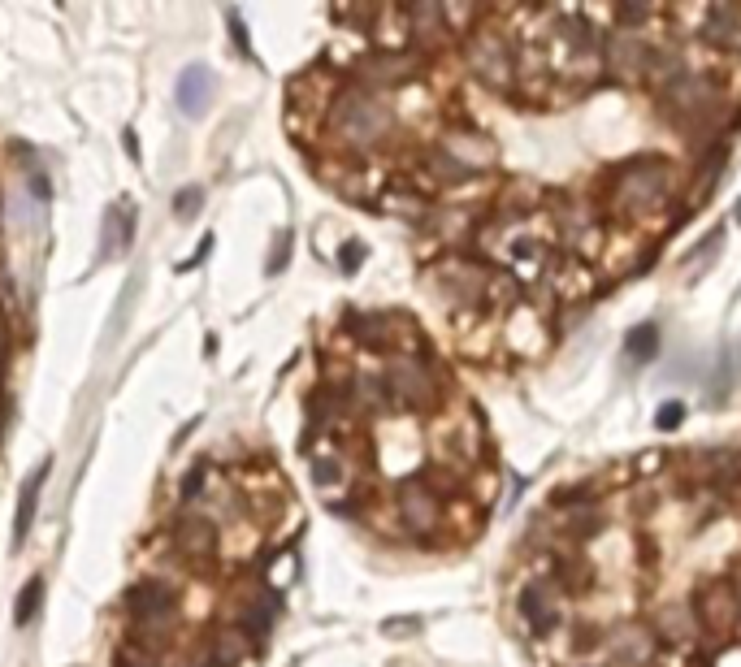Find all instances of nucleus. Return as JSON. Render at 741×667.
Here are the masks:
<instances>
[{
    "label": "nucleus",
    "mask_w": 741,
    "mask_h": 667,
    "mask_svg": "<svg viewBox=\"0 0 741 667\" xmlns=\"http://www.w3.org/2000/svg\"><path fill=\"white\" fill-rule=\"evenodd\" d=\"M672 182H676L672 156L637 152V156H624V161L603 169V178H598V200H603L607 221L611 217L646 221V217H655L659 208L672 204Z\"/></svg>",
    "instance_id": "1"
},
{
    "label": "nucleus",
    "mask_w": 741,
    "mask_h": 667,
    "mask_svg": "<svg viewBox=\"0 0 741 667\" xmlns=\"http://www.w3.org/2000/svg\"><path fill=\"white\" fill-rule=\"evenodd\" d=\"M325 113H330V135L338 139V152L369 156L395 135V113H390L386 96H373V91L356 87L347 74Z\"/></svg>",
    "instance_id": "2"
},
{
    "label": "nucleus",
    "mask_w": 741,
    "mask_h": 667,
    "mask_svg": "<svg viewBox=\"0 0 741 667\" xmlns=\"http://www.w3.org/2000/svg\"><path fill=\"white\" fill-rule=\"evenodd\" d=\"M382 377H386L390 412H412V416L438 412L455 390L447 364L434 351H421V356H386Z\"/></svg>",
    "instance_id": "3"
},
{
    "label": "nucleus",
    "mask_w": 741,
    "mask_h": 667,
    "mask_svg": "<svg viewBox=\"0 0 741 667\" xmlns=\"http://www.w3.org/2000/svg\"><path fill=\"white\" fill-rule=\"evenodd\" d=\"M542 204H551L546 213L555 217V234H559V247L564 256L572 260H594L607 252V213L598 204H585V200H572L568 191L559 187H546L542 191Z\"/></svg>",
    "instance_id": "4"
},
{
    "label": "nucleus",
    "mask_w": 741,
    "mask_h": 667,
    "mask_svg": "<svg viewBox=\"0 0 741 667\" xmlns=\"http://www.w3.org/2000/svg\"><path fill=\"white\" fill-rule=\"evenodd\" d=\"M425 273H429V286L455 312L486 317V291H490V273H494L490 260H481L477 252H442L434 256V265H425Z\"/></svg>",
    "instance_id": "5"
},
{
    "label": "nucleus",
    "mask_w": 741,
    "mask_h": 667,
    "mask_svg": "<svg viewBox=\"0 0 741 667\" xmlns=\"http://www.w3.org/2000/svg\"><path fill=\"white\" fill-rule=\"evenodd\" d=\"M490 18H494V13H490ZM486 22H481L473 35H464L468 74H473L486 91H494V96L512 100V91H516V39L507 31H494V26H486Z\"/></svg>",
    "instance_id": "6"
},
{
    "label": "nucleus",
    "mask_w": 741,
    "mask_h": 667,
    "mask_svg": "<svg viewBox=\"0 0 741 667\" xmlns=\"http://www.w3.org/2000/svg\"><path fill=\"white\" fill-rule=\"evenodd\" d=\"M689 616L698 624V646L702 650H720L724 642H733V633L741 629V607H737V590L728 585V577L720 581H698L694 594H689Z\"/></svg>",
    "instance_id": "7"
},
{
    "label": "nucleus",
    "mask_w": 741,
    "mask_h": 667,
    "mask_svg": "<svg viewBox=\"0 0 741 667\" xmlns=\"http://www.w3.org/2000/svg\"><path fill=\"white\" fill-rule=\"evenodd\" d=\"M395 520H399V538L421 542V546L434 538V529L447 520V503H442V494L425 481V473L395 486Z\"/></svg>",
    "instance_id": "8"
},
{
    "label": "nucleus",
    "mask_w": 741,
    "mask_h": 667,
    "mask_svg": "<svg viewBox=\"0 0 741 667\" xmlns=\"http://www.w3.org/2000/svg\"><path fill=\"white\" fill-rule=\"evenodd\" d=\"M516 620L525 624V633L551 637V633L564 629V620H568V594L559 590L551 577L529 572L516 590Z\"/></svg>",
    "instance_id": "9"
},
{
    "label": "nucleus",
    "mask_w": 741,
    "mask_h": 667,
    "mask_svg": "<svg viewBox=\"0 0 741 667\" xmlns=\"http://www.w3.org/2000/svg\"><path fill=\"white\" fill-rule=\"evenodd\" d=\"M685 468L689 481L698 490H711L720 503L741 494V447H689Z\"/></svg>",
    "instance_id": "10"
},
{
    "label": "nucleus",
    "mask_w": 741,
    "mask_h": 667,
    "mask_svg": "<svg viewBox=\"0 0 741 667\" xmlns=\"http://www.w3.org/2000/svg\"><path fill=\"white\" fill-rule=\"evenodd\" d=\"M659 39L629 35V31H603V78L616 87H642Z\"/></svg>",
    "instance_id": "11"
},
{
    "label": "nucleus",
    "mask_w": 741,
    "mask_h": 667,
    "mask_svg": "<svg viewBox=\"0 0 741 667\" xmlns=\"http://www.w3.org/2000/svg\"><path fill=\"white\" fill-rule=\"evenodd\" d=\"M122 607L130 611V620H135V629H152V633H165L169 620H174L178 611V590L161 577H143L126 590Z\"/></svg>",
    "instance_id": "12"
},
{
    "label": "nucleus",
    "mask_w": 741,
    "mask_h": 667,
    "mask_svg": "<svg viewBox=\"0 0 741 667\" xmlns=\"http://www.w3.org/2000/svg\"><path fill=\"white\" fill-rule=\"evenodd\" d=\"M607 663L611 667H650L659 659V637L650 629V620H620L607 629Z\"/></svg>",
    "instance_id": "13"
},
{
    "label": "nucleus",
    "mask_w": 741,
    "mask_h": 667,
    "mask_svg": "<svg viewBox=\"0 0 741 667\" xmlns=\"http://www.w3.org/2000/svg\"><path fill=\"white\" fill-rule=\"evenodd\" d=\"M555 330H551V312H538L529 304H520L512 317H503V347H512L516 356H538L546 351V343H555Z\"/></svg>",
    "instance_id": "14"
},
{
    "label": "nucleus",
    "mask_w": 741,
    "mask_h": 667,
    "mask_svg": "<svg viewBox=\"0 0 741 667\" xmlns=\"http://www.w3.org/2000/svg\"><path fill=\"white\" fill-rule=\"evenodd\" d=\"M434 143H442V148H447L455 161L468 169V174H486V169L499 165V143H494L486 130H477V126H468V122L451 126L447 135L434 139Z\"/></svg>",
    "instance_id": "15"
},
{
    "label": "nucleus",
    "mask_w": 741,
    "mask_h": 667,
    "mask_svg": "<svg viewBox=\"0 0 741 667\" xmlns=\"http://www.w3.org/2000/svg\"><path fill=\"white\" fill-rule=\"evenodd\" d=\"M546 512L555 516V525H559V533H564V542L577 546V551H581L585 542H594V538H603V533H607V512H603V503H598V499L568 503V507H546Z\"/></svg>",
    "instance_id": "16"
},
{
    "label": "nucleus",
    "mask_w": 741,
    "mask_h": 667,
    "mask_svg": "<svg viewBox=\"0 0 741 667\" xmlns=\"http://www.w3.org/2000/svg\"><path fill=\"white\" fill-rule=\"evenodd\" d=\"M174 546L191 559H208L217 546V520L213 516H182L174 525Z\"/></svg>",
    "instance_id": "17"
},
{
    "label": "nucleus",
    "mask_w": 741,
    "mask_h": 667,
    "mask_svg": "<svg viewBox=\"0 0 741 667\" xmlns=\"http://www.w3.org/2000/svg\"><path fill=\"white\" fill-rule=\"evenodd\" d=\"M208 96H213V78H208V70H200V65H191V70L178 78V104H182V113L200 117Z\"/></svg>",
    "instance_id": "18"
},
{
    "label": "nucleus",
    "mask_w": 741,
    "mask_h": 667,
    "mask_svg": "<svg viewBox=\"0 0 741 667\" xmlns=\"http://www.w3.org/2000/svg\"><path fill=\"white\" fill-rule=\"evenodd\" d=\"M308 473H312V486H321L325 499H330V490L347 481V464L338 451H317V455H308Z\"/></svg>",
    "instance_id": "19"
},
{
    "label": "nucleus",
    "mask_w": 741,
    "mask_h": 667,
    "mask_svg": "<svg viewBox=\"0 0 741 667\" xmlns=\"http://www.w3.org/2000/svg\"><path fill=\"white\" fill-rule=\"evenodd\" d=\"M44 477H48V464L39 468L35 477H26L22 499H18V516H13V546H22L26 533H31V516H35V503H39V486H44Z\"/></svg>",
    "instance_id": "20"
},
{
    "label": "nucleus",
    "mask_w": 741,
    "mask_h": 667,
    "mask_svg": "<svg viewBox=\"0 0 741 667\" xmlns=\"http://www.w3.org/2000/svg\"><path fill=\"white\" fill-rule=\"evenodd\" d=\"M208 659H217V667H234L247 659V637L239 629H221L213 633V642H208Z\"/></svg>",
    "instance_id": "21"
},
{
    "label": "nucleus",
    "mask_w": 741,
    "mask_h": 667,
    "mask_svg": "<svg viewBox=\"0 0 741 667\" xmlns=\"http://www.w3.org/2000/svg\"><path fill=\"white\" fill-rule=\"evenodd\" d=\"M659 356V325L655 321H646V325H637V330L629 334V360H655Z\"/></svg>",
    "instance_id": "22"
},
{
    "label": "nucleus",
    "mask_w": 741,
    "mask_h": 667,
    "mask_svg": "<svg viewBox=\"0 0 741 667\" xmlns=\"http://www.w3.org/2000/svg\"><path fill=\"white\" fill-rule=\"evenodd\" d=\"M104 239L113 243L109 252H122V247L130 243V208H126V204L109 208V217H104Z\"/></svg>",
    "instance_id": "23"
},
{
    "label": "nucleus",
    "mask_w": 741,
    "mask_h": 667,
    "mask_svg": "<svg viewBox=\"0 0 741 667\" xmlns=\"http://www.w3.org/2000/svg\"><path fill=\"white\" fill-rule=\"evenodd\" d=\"M39 603H44V585H39V581H26V585H22V594H18V607H13V620H18L22 629H26V624L35 620Z\"/></svg>",
    "instance_id": "24"
},
{
    "label": "nucleus",
    "mask_w": 741,
    "mask_h": 667,
    "mask_svg": "<svg viewBox=\"0 0 741 667\" xmlns=\"http://www.w3.org/2000/svg\"><path fill=\"white\" fill-rule=\"evenodd\" d=\"M204 481H208V460H200V464H195L187 477H182V490H178V499H182V503L200 499V494H204Z\"/></svg>",
    "instance_id": "25"
},
{
    "label": "nucleus",
    "mask_w": 741,
    "mask_h": 667,
    "mask_svg": "<svg viewBox=\"0 0 741 667\" xmlns=\"http://www.w3.org/2000/svg\"><path fill=\"white\" fill-rule=\"evenodd\" d=\"M633 468L642 473V481L650 477V473H659V468H668V451H646V455H637L633 460Z\"/></svg>",
    "instance_id": "26"
},
{
    "label": "nucleus",
    "mask_w": 741,
    "mask_h": 667,
    "mask_svg": "<svg viewBox=\"0 0 741 667\" xmlns=\"http://www.w3.org/2000/svg\"><path fill=\"white\" fill-rule=\"evenodd\" d=\"M711 667H741V642H724L711 655Z\"/></svg>",
    "instance_id": "27"
},
{
    "label": "nucleus",
    "mask_w": 741,
    "mask_h": 667,
    "mask_svg": "<svg viewBox=\"0 0 741 667\" xmlns=\"http://www.w3.org/2000/svg\"><path fill=\"white\" fill-rule=\"evenodd\" d=\"M681 421H685V408H681V403H663L659 416H655V425H659V429H676Z\"/></svg>",
    "instance_id": "28"
},
{
    "label": "nucleus",
    "mask_w": 741,
    "mask_h": 667,
    "mask_svg": "<svg viewBox=\"0 0 741 667\" xmlns=\"http://www.w3.org/2000/svg\"><path fill=\"white\" fill-rule=\"evenodd\" d=\"M195 204H200V191H195V187H187V191H178V200H174V208H178V217H182V221H191V217H195Z\"/></svg>",
    "instance_id": "29"
},
{
    "label": "nucleus",
    "mask_w": 741,
    "mask_h": 667,
    "mask_svg": "<svg viewBox=\"0 0 741 667\" xmlns=\"http://www.w3.org/2000/svg\"><path fill=\"white\" fill-rule=\"evenodd\" d=\"M360 260H364V247H360V243H347L343 252H338V265H343L347 273H356V269H360Z\"/></svg>",
    "instance_id": "30"
},
{
    "label": "nucleus",
    "mask_w": 741,
    "mask_h": 667,
    "mask_svg": "<svg viewBox=\"0 0 741 667\" xmlns=\"http://www.w3.org/2000/svg\"><path fill=\"white\" fill-rule=\"evenodd\" d=\"M286 256H291V234H282L278 247H273V256H269V273H278L286 265Z\"/></svg>",
    "instance_id": "31"
},
{
    "label": "nucleus",
    "mask_w": 741,
    "mask_h": 667,
    "mask_svg": "<svg viewBox=\"0 0 741 667\" xmlns=\"http://www.w3.org/2000/svg\"><path fill=\"white\" fill-rule=\"evenodd\" d=\"M737 221H741V204H737Z\"/></svg>",
    "instance_id": "32"
}]
</instances>
